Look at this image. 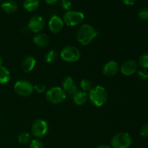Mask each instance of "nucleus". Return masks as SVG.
Wrapping results in <instances>:
<instances>
[{"label": "nucleus", "mask_w": 148, "mask_h": 148, "mask_svg": "<svg viewBox=\"0 0 148 148\" xmlns=\"http://www.w3.org/2000/svg\"><path fill=\"white\" fill-rule=\"evenodd\" d=\"M98 35V31L89 24H84L79 27L77 32V41L82 46H87Z\"/></svg>", "instance_id": "nucleus-1"}, {"label": "nucleus", "mask_w": 148, "mask_h": 148, "mask_svg": "<svg viewBox=\"0 0 148 148\" xmlns=\"http://www.w3.org/2000/svg\"><path fill=\"white\" fill-rule=\"evenodd\" d=\"M88 95L91 103L96 107L103 106L108 100V92L101 85L92 87Z\"/></svg>", "instance_id": "nucleus-2"}, {"label": "nucleus", "mask_w": 148, "mask_h": 148, "mask_svg": "<svg viewBox=\"0 0 148 148\" xmlns=\"http://www.w3.org/2000/svg\"><path fill=\"white\" fill-rule=\"evenodd\" d=\"M46 97L51 103L59 104L66 99V93L60 87L54 86L47 90Z\"/></svg>", "instance_id": "nucleus-3"}, {"label": "nucleus", "mask_w": 148, "mask_h": 148, "mask_svg": "<svg viewBox=\"0 0 148 148\" xmlns=\"http://www.w3.org/2000/svg\"><path fill=\"white\" fill-rule=\"evenodd\" d=\"M132 143V139L127 132H119L112 137L111 145L112 148H129Z\"/></svg>", "instance_id": "nucleus-4"}, {"label": "nucleus", "mask_w": 148, "mask_h": 148, "mask_svg": "<svg viewBox=\"0 0 148 148\" xmlns=\"http://www.w3.org/2000/svg\"><path fill=\"white\" fill-rule=\"evenodd\" d=\"M85 19L83 12L79 11H67L63 16V21L68 26H76L81 24Z\"/></svg>", "instance_id": "nucleus-5"}, {"label": "nucleus", "mask_w": 148, "mask_h": 148, "mask_svg": "<svg viewBox=\"0 0 148 148\" xmlns=\"http://www.w3.org/2000/svg\"><path fill=\"white\" fill-rule=\"evenodd\" d=\"M80 51L77 48L72 46H66L60 51V57L66 62H75L80 58Z\"/></svg>", "instance_id": "nucleus-6"}, {"label": "nucleus", "mask_w": 148, "mask_h": 148, "mask_svg": "<svg viewBox=\"0 0 148 148\" xmlns=\"http://www.w3.org/2000/svg\"><path fill=\"white\" fill-rule=\"evenodd\" d=\"M49 131V125L45 120L38 119L33 121L31 127V133L35 137L39 139L45 137Z\"/></svg>", "instance_id": "nucleus-7"}, {"label": "nucleus", "mask_w": 148, "mask_h": 148, "mask_svg": "<svg viewBox=\"0 0 148 148\" xmlns=\"http://www.w3.org/2000/svg\"><path fill=\"white\" fill-rule=\"evenodd\" d=\"M14 90L16 93L23 97H27L33 92V85L26 79H20L14 83Z\"/></svg>", "instance_id": "nucleus-8"}, {"label": "nucleus", "mask_w": 148, "mask_h": 148, "mask_svg": "<svg viewBox=\"0 0 148 148\" xmlns=\"http://www.w3.org/2000/svg\"><path fill=\"white\" fill-rule=\"evenodd\" d=\"M45 27V20L40 15H35L30 19L27 28L34 33H39Z\"/></svg>", "instance_id": "nucleus-9"}, {"label": "nucleus", "mask_w": 148, "mask_h": 148, "mask_svg": "<svg viewBox=\"0 0 148 148\" xmlns=\"http://www.w3.org/2000/svg\"><path fill=\"white\" fill-rule=\"evenodd\" d=\"M120 70L125 76H131L138 70V64L134 60H127L121 64Z\"/></svg>", "instance_id": "nucleus-10"}, {"label": "nucleus", "mask_w": 148, "mask_h": 148, "mask_svg": "<svg viewBox=\"0 0 148 148\" xmlns=\"http://www.w3.org/2000/svg\"><path fill=\"white\" fill-rule=\"evenodd\" d=\"M63 20L58 15H53L49 21V28L51 33H58L62 30L64 27Z\"/></svg>", "instance_id": "nucleus-11"}, {"label": "nucleus", "mask_w": 148, "mask_h": 148, "mask_svg": "<svg viewBox=\"0 0 148 148\" xmlns=\"http://www.w3.org/2000/svg\"><path fill=\"white\" fill-rule=\"evenodd\" d=\"M62 89L66 93H68L71 96H73L78 91V88L74 82L73 79L71 77H66L62 82Z\"/></svg>", "instance_id": "nucleus-12"}, {"label": "nucleus", "mask_w": 148, "mask_h": 148, "mask_svg": "<svg viewBox=\"0 0 148 148\" xmlns=\"http://www.w3.org/2000/svg\"><path fill=\"white\" fill-rule=\"evenodd\" d=\"M119 71V66L115 61H109L103 66V73L105 76L111 77L116 75Z\"/></svg>", "instance_id": "nucleus-13"}, {"label": "nucleus", "mask_w": 148, "mask_h": 148, "mask_svg": "<svg viewBox=\"0 0 148 148\" xmlns=\"http://www.w3.org/2000/svg\"><path fill=\"white\" fill-rule=\"evenodd\" d=\"M36 64V60L33 56H27L22 62V69L25 73H29L34 69Z\"/></svg>", "instance_id": "nucleus-14"}, {"label": "nucleus", "mask_w": 148, "mask_h": 148, "mask_svg": "<svg viewBox=\"0 0 148 148\" xmlns=\"http://www.w3.org/2000/svg\"><path fill=\"white\" fill-rule=\"evenodd\" d=\"M33 41L38 47H46L49 43V38L44 33H36L33 36Z\"/></svg>", "instance_id": "nucleus-15"}, {"label": "nucleus", "mask_w": 148, "mask_h": 148, "mask_svg": "<svg viewBox=\"0 0 148 148\" xmlns=\"http://www.w3.org/2000/svg\"><path fill=\"white\" fill-rule=\"evenodd\" d=\"M17 2L14 0H5L2 2L1 8L7 14H12L17 10Z\"/></svg>", "instance_id": "nucleus-16"}, {"label": "nucleus", "mask_w": 148, "mask_h": 148, "mask_svg": "<svg viewBox=\"0 0 148 148\" xmlns=\"http://www.w3.org/2000/svg\"><path fill=\"white\" fill-rule=\"evenodd\" d=\"M73 101L76 105L82 106L87 102L88 99V95L86 92L82 90H78L75 95L72 96Z\"/></svg>", "instance_id": "nucleus-17"}, {"label": "nucleus", "mask_w": 148, "mask_h": 148, "mask_svg": "<svg viewBox=\"0 0 148 148\" xmlns=\"http://www.w3.org/2000/svg\"><path fill=\"white\" fill-rule=\"evenodd\" d=\"M40 5V0H25L23 7L27 12H33L37 10Z\"/></svg>", "instance_id": "nucleus-18"}, {"label": "nucleus", "mask_w": 148, "mask_h": 148, "mask_svg": "<svg viewBox=\"0 0 148 148\" xmlns=\"http://www.w3.org/2000/svg\"><path fill=\"white\" fill-rule=\"evenodd\" d=\"M10 79V72L3 66H0V85H5Z\"/></svg>", "instance_id": "nucleus-19"}, {"label": "nucleus", "mask_w": 148, "mask_h": 148, "mask_svg": "<svg viewBox=\"0 0 148 148\" xmlns=\"http://www.w3.org/2000/svg\"><path fill=\"white\" fill-rule=\"evenodd\" d=\"M58 58V53L56 50H50L45 54L44 59L46 62L50 64L53 63Z\"/></svg>", "instance_id": "nucleus-20"}, {"label": "nucleus", "mask_w": 148, "mask_h": 148, "mask_svg": "<svg viewBox=\"0 0 148 148\" xmlns=\"http://www.w3.org/2000/svg\"><path fill=\"white\" fill-rule=\"evenodd\" d=\"M17 140L20 144L26 145L31 141V136L27 132H22L19 134Z\"/></svg>", "instance_id": "nucleus-21"}, {"label": "nucleus", "mask_w": 148, "mask_h": 148, "mask_svg": "<svg viewBox=\"0 0 148 148\" xmlns=\"http://www.w3.org/2000/svg\"><path fill=\"white\" fill-rule=\"evenodd\" d=\"M79 85H80V88H82V91H84V92H89L92 88V82L88 79H82L80 81Z\"/></svg>", "instance_id": "nucleus-22"}, {"label": "nucleus", "mask_w": 148, "mask_h": 148, "mask_svg": "<svg viewBox=\"0 0 148 148\" xmlns=\"http://www.w3.org/2000/svg\"><path fill=\"white\" fill-rule=\"evenodd\" d=\"M139 64L143 69L148 68V52L143 53L139 59Z\"/></svg>", "instance_id": "nucleus-23"}, {"label": "nucleus", "mask_w": 148, "mask_h": 148, "mask_svg": "<svg viewBox=\"0 0 148 148\" xmlns=\"http://www.w3.org/2000/svg\"><path fill=\"white\" fill-rule=\"evenodd\" d=\"M30 148H44V145L39 139H33L30 143Z\"/></svg>", "instance_id": "nucleus-24"}, {"label": "nucleus", "mask_w": 148, "mask_h": 148, "mask_svg": "<svg viewBox=\"0 0 148 148\" xmlns=\"http://www.w3.org/2000/svg\"><path fill=\"white\" fill-rule=\"evenodd\" d=\"M137 76L141 80L146 81L148 79V72L146 69H140L137 71Z\"/></svg>", "instance_id": "nucleus-25"}, {"label": "nucleus", "mask_w": 148, "mask_h": 148, "mask_svg": "<svg viewBox=\"0 0 148 148\" xmlns=\"http://www.w3.org/2000/svg\"><path fill=\"white\" fill-rule=\"evenodd\" d=\"M60 5L62 9H63L65 11H69L72 7V2L70 0H61Z\"/></svg>", "instance_id": "nucleus-26"}, {"label": "nucleus", "mask_w": 148, "mask_h": 148, "mask_svg": "<svg viewBox=\"0 0 148 148\" xmlns=\"http://www.w3.org/2000/svg\"><path fill=\"white\" fill-rule=\"evenodd\" d=\"M138 17L143 20H148V9L142 8L138 12Z\"/></svg>", "instance_id": "nucleus-27"}, {"label": "nucleus", "mask_w": 148, "mask_h": 148, "mask_svg": "<svg viewBox=\"0 0 148 148\" xmlns=\"http://www.w3.org/2000/svg\"><path fill=\"white\" fill-rule=\"evenodd\" d=\"M140 134L143 137H148V123L145 124L143 127L140 128Z\"/></svg>", "instance_id": "nucleus-28"}, {"label": "nucleus", "mask_w": 148, "mask_h": 148, "mask_svg": "<svg viewBox=\"0 0 148 148\" xmlns=\"http://www.w3.org/2000/svg\"><path fill=\"white\" fill-rule=\"evenodd\" d=\"M33 88H34L35 90L37 92H38V93H43V92L46 91V85H45L44 84L42 83H39L34 85V86H33Z\"/></svg>", "instance_id": "nucleus-29"}, {"label": "nucleus", "mask_w": 148, "mask_h": 148, "mask_svg": "<svg viewBox=\"0 0 148 148\" xmlns=\"http://www.w3.org/2000/svg\"><path fill=\"white\" fill-rule=\"evenodd\" d=\"M123 3L126 5H129V6H132L133 4H135L136 0H122Z\"/></svg>", "instance_id": "nucleus-30"}, {"label": "nucleus", "mask_w": 148, "mask_h": 148, "mask_svg": "<svg viewBox=\"0 0 148 148\" xmlns=\"http://www.w3.org/2000/svg\"><path fill=\"white\" fill-rule=\"evenodd\" d=\"M45 1L49 5H53V4H56V3L59 2L61 0H45Z\"/></svg>", "instance_id": "nucleus-31"}, {"label": "nucleus", "mask_w": 148, "mask_h": 148, "mask_svg": "<svg viewBox=\"0 0 148 148\" xmlns=\"http://www.w3.org/2000/svg\"><path fill=\"white\" fill-rule=\"evenodd\" d=\"M96 148H111L110 146L107 145H101L98 146Z\"/></svg>", "instance_id": "nucleus-32"}, {"label": "nucleus", "mask_w": 148, "mask_h": 148, "mask_svg": "<svg viewBox=\"0 0 148 148\" xmlns=\"http://www.w3.org/2000/svg\"><path fill=\"white\" fill-rule=\"evenodd\" d=\"M3 62H4V60H3V58L0 56V66H2Z\"/></svg>", "instance_id": "nucleus-33"}]
</instances>
